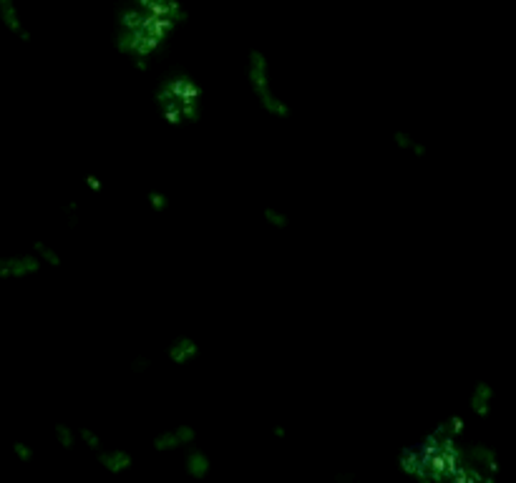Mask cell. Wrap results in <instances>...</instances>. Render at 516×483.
Masks as SVG:
<instances>
[{
  "mask_svg": "<svg viewBox=\"0 0 516 483\" xmlns=\"http://www.w3.org/2000/svg\"><path fill=\"white\" fill-rule=\"evenodd\" d=\"M174 20L144 10V8L126 3L116 15V33L113 43L121 56L131 58L136 66H149L159 56V50L169 43L171 33L176 31Z\"/></svg>",
  "mask_w": 516,
  "mask_h": 483,
  "instance_id": "obj_1",
  "label": "cell"
},
{
  "mask_svg": "<svg viewBox=\"0 0 516 483\" xmlns=\"http://www.w3.org/2000/svg\"><path fill=\"white\" fill-rule=\"evenodd\" d=\"M184 466H187V471L192 473V476L201 478L209 468H212V461H209L207 453L199 451V448H189L187 459H184Z\"/></svg>",
  "mask_w": 516,
  "mask_h": 483,
  "instance_id": "obj_9",
  "label": "cell"
},
{
  "mask_svg": "<svg viewBox=\"0 0 516 483\" xmlns=\"http://www.w3.org/2000/svg\"><path fill=\"white\" fill-rule=\"evenodd\" d=\"M99 463L111 473H124L131 468L134 459L131 453L124 451V448H99Z\"/></svg>",
  "mask_w": 516,
  "mask_h": 483,
  "instance_id": "obj_6",
  "label": "cell"
},
{
  "mask_svg": "<svg viewBox=\"0 0 516 483\" xmlns=\"http://www.w3.org/2000/svg\"><path fill=\"white\" fill-rule=\"evenodd\" d=\"M247 78H250L252 94L257 99V103L272 116H287V103L280 94H277L275 81H272V66L270 58L264 56L262 50H250L247 56Z\"/></svg>",
  "mask_w": 516,
  "mask_h": 483,
  "instance_id": "obj_3",
  "label": "cell"
},
{
  "mask_svg": "<svg viewBox=\"0 0 516 483\" xmlns=\"http://www.w3.org/2000/svg\"><path fill=\"white\" fill-rule=\"evenodd\" d=\"M129 3L144 8V10L157 13V15H164V18L174 20V23H179V25L187 20V13H184V6L179 0H129Z\"/></svg>",
  "mask_w": 516,
  "mask_h": 483,
  "instance_id": "obj_5",
  "label": "cell"
},
{
  "mask_svg": "<svg viewBox=\"0 0 516 483\" xmlns=\"http://www.w3.org/2000/svg\"><path fill=\"white\" fill-rule=\"evenodd\" d=\"M196 355H199V347H196V343L192 338H176L169 347V358L179 365L192 363Z\"/></svg>",
  "mask_w": 516,
  "mask_h": 483,
  "instance_id": "obj_8",
  "label": "cell"
},
{
  "mask_svg": "<svg viewBox=\"0 0 516 483\" xmlns=\"http://www.w3.org/2000/svg\"><path fill=\"white\" fill-rule=\"evenodd\" d=\"M157 101L162 106L164 116L174 124L182 121H196L201 106V91L194 83V78L187 73H171L164 78V83L157 91Z\"/></svg>",
  "mask_w": 516,
  "mask_h": 483,
  "instance_id": "obj_2",
  "label": "cell"
},
{
  "mask_svg": "<svg viewBox=\"0 0 516 483\" xmlns=\"http://www.w3.org/2000/svg\"><path fill=\"white\" fill-rule=\"evenodd\" d=\"M0 20L10 33L25 36V20L20 15V8L15 6V0H0Z\"/></svg>",
  "mask_w": 516,
  "mask_h": 483,
  "instance_id": "obj_7",
  "label": "cell"
},
{
  "mask_svg": "<svg viewBox=\"0 0 516 483\" xmlns=\"http://www.w3.org/2000/svg\"><path fill=\"white\" fill-rule=\"evenodd\" d=\"M192 440H194V431L189 426H176L169 428V431H164L154 438V448L157 451H182V448L192 446Z\"/></svg>",
  "mask_w": 516,
  "mask_h": 483,
  "instance_id": "obj_4",
  "label": "cell"
}]
</instances>
